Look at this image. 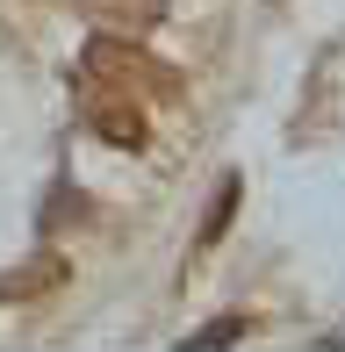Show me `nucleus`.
<instances>
[{
    "label": "nucleus",
    "instance_id": "nucleus-1",
    "mask_svg": "<svg viewBox=\"0 0 345 352\" xmlns=\"http://www.w3.org/2000/svg\"><path fill=\"white\" fill-rule=\"evenodd\" d=\"M87 79L151 94V101H180V72H166L144 43H122V36H108V29H93V36H87Z\"/></svg>",
    "mask_w": 345,
    "mask_h": 352
},
{
    "label": "nucleus",
    "instance_id": "nucleus-2",
    "mask_svg": "<svg viewBox=\"0 0 345 352\" xmlns=\"http://www.w3.org/2000/svg\"><path fill=\"white\" fill-rule=\"evenodd\" d=\"M87 130L101 144H115V151H144L151 144V122H144V101H137L130 87H101V79H87Z\"/></svg>",
    "mask_w": 345,
    "mask_h": 352
},
{
    "label": "nucleus",
    "instance_id": "nucleus-3",
    "mask_svg": "<svg viewBox=\"0 0 345 352\" xmlns=\"http://www.w3.org/2000/svg\"><path fill=\"white\" fill-rule=\"evenodd\" d=\"M65 280V259H29V266H14V274H0V302H36V295H51V287Z\"/></svg>",
    "mask_w": 345,
    "mask_h": 352
},
{
    "label": "nucleus",
    "instance_id": "nucleus-4",
    "mask_svg": "<svg viewBox=\"0 0 345 352\" xmlns=\"http://www.w3.org/2000/svg\"><path fill=\"white\" fill-rule=\"evenodd\" d=\"M238 201H245V180H238V173H223V187H216L209 216H201V230H194V245H201V252L223 245V230H230V216H238Z\"/></svg>",
    "mask_w": 345,
    "mask_h": 352
},
{
    "label": "nucleus",
    "instance_id": "nucleus-5",
    "mask_svg": "<svg viewBox=\"0 0 345 352\" xmlns=\"http://www.w3.org/2000/svg\"><path fill=\"white\" fill-rule=\"evenodd\" d=\"M245 331H252L245 316H223V324H201V331H194L187 345H194V352H209V345H230V338H245Z\"/></svg>",
    "mask_w": 345,
    "mask_h": 352
},
{
    "label": "nucleus",
    "instance_id": "nucleus-6",
    "mask_svg": "<svg viewBox=\"0 0 345 352\" xmlns=\"http://www.w3.org/2000/svg\"><path fill=\"white\" fill-rule=\"evenodd\" d=\"M108 14H122V22H137V29H151L166 14V0H108Z\"/></svg>",
    "mask_w": 345,
    "mask_h": 352
}]
</instances>
